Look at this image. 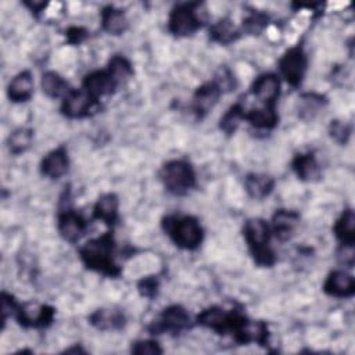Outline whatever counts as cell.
Here are the masks:
<instances>
[{"mask_svg":"<svg viewBox=\"0 0 355 355\" xmlns=\"http://www.w3.org/2000/svg\"><path fill=\"white\" fill-rule=\"evenodd\" d=\"M115 241L111 232L92 239L79 248V257L86 268L103 273L105 276H118L119 266L114 261Z\"/></svg>","mask_w":355,"mask_h":355,"instance_id":"obj_1","label":"cell"},{"mask_svg":"<svg viewBox=\"0 0 355 355\" xmlns=\"http://www.w3.org/2000/svg\"><path fill=\"white\" fill-rule=\"evenodd\" d=\"M244 239L254 258L259 266H272L276 262L275 252L270 247V226L262 218H251L244 223Z\"/></svg>","mask_w":355,"mask_h":355,"instance_id":"obj_2","label":"cell"},{"mask_svg":"<svg viewBox=\"0 0 355 355\" xmlns=\"http://www.w3.org/2000/svg\"><path fill=\"white\" fill-rule=\"evenodd\" d=\"M162 229L183 250H196L202 241V227L191 215H168L162 219Z\"/></svg>","mask_w":355,"mask_h":355,"instance_id":"obj_3","label":"cell"},{"mask_svg":"<svg viewBox=\"0 0 355 355\" xmlns=\"http://www.w3.org/2000/svg\"><path fill=\"white\" fill-rule=\"evenodd\" d=\"M159 179L164 187L175 196H184L196 186V172L184 159H172L164 164Z\"/></svg>","mask_w":355,"mask_h":355,"instance_id":"obj_4","label":"cell"},{"mask_svg":"<svg viewBox=\"0 0 355 355\" xmlns=\"http://www.w3.org/2000/svg\"><path fill=\"white\" fill-rule=\"evenodd\" d=\"M245 316L237 311H225L220 306H209L204 309L196 319L197 324L211 329L218 334H234L245 322Z\"/></svg>","mask_w":355,"mask_h":355,"instance_id":"obj_5","label":"cell"},{"mask_svg":"<svg viewBox=\"0 0 355 355\" xmlns=\"http://www.w3.org/2000/svg\"><path fill=\"white\" fill-rule=\"evenodd\" d=\"M196 7L197 4L194 3H184L176 6L169 14V32L175 36H189L194 33L201 26V21L197 15Z\"/></svg>","mask_w":355,"mask_h":355,"instance_id":"obj_6","label":"cell"},{"mask_svg":"<svg viewBox=\"0 0 355 355\" xmlns=\"http://www.w3.org/2000/svg\"><path fill=\"white\" fill-rule=\"evenodd\" d=\"M190 323V315L182 305H169L159 316L148 326V330L153 334L161 333H180L187 329Z\"/></svg>","mask_w":355,"mask_h":355,"instance_id":"obj_7","label":"cell"},{"mask_svg":"<svg viewBox=\"0 0 355 355\" xmlns=\"http://www.w3.org/2000/svg\"><path fill=\"white\" fill-rule=\"evenodd\" d=\"M306 54L300 46L288 49L279 60L280 72L293 87H298L301 85L306 72Z\"/></svg>","mask_w":355,"mask_h":355,"instance_id":"obj_8","label":"cell"},{"mask_svg":"<svg viewBox=\"0 0 355 355\" xmlns=\"http://www.w3.org/2000/svg\"><path fill=\"white\" fill-rule=\"evenodd\" d=\"M15 319L24 327H46L54 319V308L37 302L19 304Z\"/></svg>","mask_w":355,"mask_h":355,"instance_id":"obj_9","label":"cell"},{"mask_svg":"<svg viewBox=\"0 0 355 355\" xmlns=\"http://www.w3.org/2000/svg\"><path fill=\"white\" fill-rule=\"evenodd\" d=\"M98 104L85 89H71L62 100L61 112L72 119L85 118Z\"/></svg>","mask_w":355,"mask_h":355,"instance_id":"obj_10","label":"cell"},{"mask_svg":"<svg viewBox=\"0 0 355 355\" xmlns=\"http://www.w3.org/2000/svg\"><path fill=\"white\" fill-rule=\"evenodd\" d=\"M121 85L114 73L107 68L103 71H93L83 78L82 89H85L92 98L98 101L100 97L108 96L115 92V89Z\"/></svg>","mask_w":355,"mask_h":355,"instance_id":"obj_11","label":"cell"},{"mask_svg":"<svg viewBox=\"0 0 355 355\" xmlns=\"http://www.w3.org/2000/svg\"><path fill=\"white\" fill-rule=\"evenodd\" d=\"M251 93L263 105L275 107L277 97L280 94L279 76L273 72H266L259 75L251 86Z\"/></svg>","mask_w":355,"mask_h":355,"instance_id":"obj_12","label":"cell"},{"mask_svg":"<svg viewBox=\"0 0 355 355\" xmlns=\"http://www.w3.org/2000/svg\"><path fill=\"white\" fill-rule=\"evenodd\" d=\"M220 94H222V90L214 80L201 85L194 92L193 101H191V110L196 114V116L200 119L207 116L208 112L216 105Z\"/></svg>","mask_w":355,"mask_h":355,"instance_id":"obj_13","label":"cell"},{"mask_svg":"<svg viewBox=\"0 0 355 355\" xmlns=\"http://www.w3.org/2000/svg\"><path fill=\"white\" fill-rule=\"evenodd\" d=\"M58 232L61 237L69 243H76L85 234L87 223L73 209L68 208L58 214Z\"/></svg>","mask_w":355,"mask_h":355,"instance_id":"obj_14","label":"cell"},{"mask_svg":"<svg viewBox=\"0 0 355 355\" xmlns=\"http://www.w3.org/2000/svg\"><path fill=\"white\" fill-rule=\"evenodd\" d=\"M323 291L336 298H348L355 293V279L345 270H333L323 283Z\"/></svg>","mask_w":355,"mask_h":355,"instance_id":"obj_15","label":"cell"},{"mask_svg":"<svg viewBox=\"0 0 355 355\" xmlns=\"http://www.w3.org/2000/svg\"><path fill=\"white\" fill-rule=\"evenodd\" d=\"M300 223V215L295 211L279 209L272 218L270 232L280 241H287L294 236V232Z\"/></svg>","mask_w":355,"mask_h":355,"instance_id":"obj_16","label":"cell"},{"mask_svg":"<svg viewBox=\"0 0 355 355\" xmlns=\"http://www.w3.org/2000/svg\"><path fill=\"white\" fill-rule=\"evenodd\" d=\"M69 165L68 153L65 147H57L51 150L40 162V171L50 179H58L67 173Z\"/></svg>","mask_w":355,"mask_h":355,"instance_id":"obj_17","label":"cell"},{"mask_svg":"<svg viewBox=\"0 0 355 355\" xmlns=\"http://www.w3.org/2000/svg\"><path fill=\"white\" fill-rule=\"evenodd\" d=\"M89 322L98 330H119L125 326V315L115 308H100L89 316Z\"/></svg>","mask_w":355,"mask_h":355,"instance_id":"obj_18","label":"cell"},{"mask_svg":"<svg viewBox=\"0 0 355 355\" xmlns=\"http://www.w3.org/2000/svg\"><path fill=\"white\" fill-rule=\"evenodd\" d=\"M33 94V78L29 71L17 73L7 86V96L12 103L28 101Z\"/></svg>","mask_w":355,"mask_h":355,"instance_id":"obj_19","label":"cell"},{"mask_svg":"<svg viewBox=\"0 0 355 355\" xmlns=\"http://www.w3.org/2000/svg\"><path fill=\"white\" fill-rule=\"evenodd\" d=\"M118 208L119 200L114 193H105L98 197L94 204L93 215L96 219L103 220L107 225H114L118 220Z\"/></svg>","mask_w":355,"mask_h":355,"instance_id":"obj_20","label":"cell"},{"mask_svg":"<svg viewBox=\"0 0 355 355\" xmlns=\"http://www.w3.org/2000/svg\"><path fill=\"white\" fill-rule=\"evenodd\" d=\"M101 26L110 35H122L128 26V18L121 8L107 6L101 10Z\"/></svg>","mask_w":355,"mask_h":355,"instance_id":"obj_21","label":"cell"},{"mask_svg":"<svg viewBox=\"0 0 355 355\" xmlns=\"http://www.w3.org/2000/svg\"><path fill=\"white\" fill-rule=\"evenodd\" d=\"M244 187L250 197L262 200L272 193L275 187V179L263 173H248L244 178Z\"/></svg>","mask_w":355,"mask_h":355,"instance_id":"obj_22","label":"cell"},{"mask_svg":"<svg viewBox=\"0 0 355 355\" xmlns=\"http://www.w3.org/2000/svg\"><path fill=\"white\" fill-rule=\"evenodd\" d=\"M291 165H293L294 173L297 175V178L300 180L311 182V180L319 178L320 168H319V164L312 153H304V154L295 155Z\"/></svg>","mask_w":355,"mask_h":355,"instance_id":"obj_23","label":"cell"},{"mask_svg":"<svg viewBox=\"0 0 355 355\" xmlns=\"http://www.w3.org/2000/svg\"><path fill=\"white\" fill-rule=\"evenodd\" d=\"M355 216L351 208L343 211L337 219L333 230L341 245H354L355 243Z\"/></svg>","mask_w":355,"mask_h":355,"instance_id":"obj_24","label":"cell"},{"mask_svg":"<svg viewBox=\"0 0 355 355\" xmlns=\"http://www.w3.org/2000/svg\"><path fill=\"white\" fill-rule=\"evenodd\" d=\"M244 119H247L252 126L258 129H273L277 125L279 116L275 107L263 105L261 108H252L245 112Z\"/></svg>","mask_w":355,"mask_h":355,"instance_id":"obj_25","label":"cell"},{"mask_svg":"<svg viewBox=\"0 0 355 355\" xmlns=\"http://www.w3.org/2000/svg\"><path fill=\"white\" fill-rule=\"evenodd\" d=\"M209 37L220 44H229L240 37V31L229 18H223L209 28Z\"/></svg>","mask_w":355,"mask_h":355,"instance_id":"obj_26","label":"cell"},{"mask_svg":"<svg viewBox=\"0 0 355 355\" xmlns=\"http://www.w3.org/2000/svg\"><path fill=\"white\" fill-rule=\"evenodd\" d=\"M40 85H42L43 93H46L51 98H57L61 96L64 97L71 90L67 80L54 71L44 72L42 76Z\"/></svg>","mask_w":355,"mask_h":355,"instance_id":"obj_27","label":"cell"},{"mask_svg":"<svg viewBox=\"0 0 355 355\" xmlns=\"http://www.w3.org/2000/svg\"><path fill=\"white\" fill-rule=\"evenodd\" d=\"M326 104V98L318 93H304L300 97L298 115L304 119H312Z\"/></svg>","mask_w":355,"mask_h":355,"instance_id":"obj_28","label":"cell"},{"mask_svg":"<svg viewBox=\"0 0 355 355\" xmlns=\"http://www.w3.org/2000/svg\"><path fill=\"white\" fill-rule=\"evenodd\" d=\"M33 140V130L29 128H18L15 129L7 139V146L10 153L14 155L25 153Z\"/></svg>","mask_w":355,"mask_h":355,"instance_id":"obj_29","label":"cell"},{"mask_svg":"<svg viewBox=\"0 0 355 355\" xmlns=\"http://www.w3.org/2000/svg\"><path fill=\"white\" fill-rule=\"evenodd\" d=\"M244 115H245L244 105L241 103H236L223 114V116L219 121V128L226 135H232L237 130L240 122L244 119Z\"/></svg>","mask_w":355,"mask_h":355,"instance_id":"obj_30","label":"cell"},{"mask_svg":"<svg viewBox=\"0 0 355 355\" xmlns=\"http://www.w3.org/2000/svg\"><path fill=\"white\" fill-rule=\"evenodd\" d=\"M108 69L114 73V76L118 79L119 83L126 80L133 73V69H132V65H130L129 60H126L122 55H114L110 60Z\"/></svg>","mask_w":355,"mask_h":355,"instance_id":"obj_31","label":"cell"},{"mask_svg":"<svg viewBox=\"0 0 355 355\" xmlns=\"http://www.w3.org/2000/svg\"><path fill=\"white\" fill-rule=\"evenodd\" d=\"M268 15L262 14V12H252L251 15H248L244 21H243V28L245 32L248 33H258L261 32L266 24H268Z\"/></svg>","mask_w":355,"mask_h":355,"instance_id":"obj_32","label":"cell"},{"mask_svg":"<svg viewBox=\"0 0 355 355\" xmlns=\"http://www.w3.org/2000/svg\"><path fill=\"white\" fill-rule=\"evenodd\" d=\"M330 136L340 144H345L351 136V126L343 121H331L329 126Z\"/></svg>","mask_w":355,"mask_h":355,"instance_id":"obj_33","label":"cell"},{"mask_svg":"<svg viewBox=\"0 0 355 355\" xmlns=\"http://www.w3.org/2000/svg\"><path fill=\"white\" fill-rule=\"evenodd\" d=\"M132 352L139 355H143V354L155 355V354H162V348L154 340H139L132 344Z\"/></svg>","mask_w":355,"mask_h":355,"instance_id":"obj_34","label":"cell"},{"mask_svg":"<svg viewBox=\"0 0 355 355\" xmlns=\"http://www.w3.org/2000/svg\"><path fill=\"white\" fill-rule=\"evenodd\" d=\"M214 82L219 86L222 93L229 92V90H234V87H236V79H234L232 71L227 69V68H220L218 71V73L215 75Z\"/></svg>","mask_w":355,"mask_h":355,"instance_id":"obj_35","label":"cell"},{"mask_svg":"<svg viewBox=\"0 0 355 355\" xmlns=\"http://www.w3.org/2000/svg\"><path fill=\"white\" fill-rule=\"evenodd\" d=\"M18 305L19 304L15 301V298L11 294H8V293L1 294V322H3V324L6 323V320L10 316H15Z\"/></svg>","mask_w":355,"mask_h":355,"instance_id":"obj_36","label":"cell"},{"mask_svg":"<svg viewBox=\"0 0 355 355\" xmlns=\"http://www.w3.org/2000/svg\"><path fill=\"white\" fill-rule=\"evenodd\" d=\"M158 287H159V282L154 276L144 277L137 284V288H139L140 294L143 297H147V298H154L158 293Z\"/></svg>","mask_w":355,"mask_h":355,"instance_id":"obj_37","label":"cell"},{"mask_svg":"<svg viewBox=\"0 0 355 355\" xmlns=\"http://www.w3.org/2000/svg\"><path fill=\"white\" fill-rule=\"evenodd\" d=\"M65 35H67V39L69 43L78 44L87 37V31L82 26H71V28H68Z\"/></svg>","mask_w":355,"mask_h":355,"instance_id":"obj_38","label":"cell"}]
</instances>
